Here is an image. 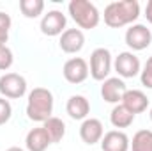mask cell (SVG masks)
I'll list each match as a JSON object with an SVG mask.
<instances>
[{
	"label": "cell",
	"mask_w": 152,
	"mask_h": 151,
	"mask_svg": "<svg viewBox=\"0 0 152 151\" xmlns=\"http://www.w3.org/2000/svg\"><path fill=\"white\" fill-rule=\"evenodd\" d=\"M140 16V4L136 0H120L112 2L104 9V23L112 29L126 27L136 21Z\"/></svg>",
	"instance_id": "1"
},
{
	"label": "cell",
	"mask_w": 152,
	"mask_h": 151,
	"mask_svg": "<svg viewBox=\"0 0 152 151\" xmlns=\"http://www.w3.org/2000/svg\"><path fill=\"white\" fill-rule=\"evenodd\" d=\"M51 112H53V94L44 87L32 89L27 101L28 119L36 123H44L46 119L51 117Z\"/></svg>",
	"instance_id": "2"
},
{
	"label": "cell",
	"mask_w": 152,
	"mask_h": 151,
	"mask_svg": "<svg viewBox=\"0 0 152 151\" xmlns=\"http://www.w3.org/2000/svg\"><path fill=\"white\" fill-rule=\"evenodd\" d=\"M69 14L80 29H87V30L96 29L99 25V20H101L97 7L88 0H71L69 2Z\"/></svg>",
	"instance_id": "3"
},
{
	"label": "cell",
	"mask_w": 152,
	"mask_h": 151,
	"mask_svg": "<svg viewBox=\"0 0 152 151\" xmlns=\"http://www.w3.org/2000/svg\"><path fill=\"white\" fill-rule=\"evenodd\" d=\"M90 75L94 80H106L112 71V53L106 48H96L90 55Z\"/></svg>",
	"instance_id": "4"
},
{
	"label": "cell",
	"mask_w": 152,
	"mask_h": 151,
	"mask_svg": "<svg viewBox=\"0 0 152 151\" xmlns=\"http://www.w3.org/2000/svg\"><path fill=\"white\" fill-rule=\"evenodd\" d=\"M27 93V80L18 73H5L0 76V94L2 98L18 100Z\"/></svg>",
	"instance_id": "5"
},
{
	"label": "cell",
	"mask_w": 152,
	"mask_h": 151,
	"mask_svg": "<svg viewBox=\"0 0 152 151\" xmlns=\"http://www.w3.org/2000/svg\"><path fill=\"white\" fill-rule=\"evenodd\" d=\"M66 23H67V18L62 11H57V9L48 11L41 20V32L50 38L62 36L66 30Z\"/></svg>",
	"instance_id": "6"
},
{
	"label": "cell",
	"mask_w": 152,
	"mask_h": 151,
	"mask_svg": "<svg viewBox=\"0 0 152 151\" xmlns=\"http://www.w3.org/2000/svg\"><path fill=\"white\" fill-rule=\"evenodd\" d=\"M152 43V32L145 25H131L126 32V44L131 50L142 52L145 48H149Z\"/></svg>",
	"instance_id": "7"
},
{
	"label": "cell",
	"mask_w": 152,
	"mask_h": 151,
	"mask_svg": "<svg viewBox=\"0 0 152 151\" xmlns=\"http://www.w3.org/2000/svg\"><path fill=\"white\" fill-rule=\"evenodd\" d=\"M115 71L120 78H134L140 73V59L133 52H122L115 59Z\"/></svg>",
	"instance_id": "8"
},
{
	"label": "cell",
	"mask_w": 152,
	"mask_h": 151,
	"mask_svg": "<svg viewBox=\"0 0 152 151\" xmlns=\"http://www.w3.org/2000/svg\"><path fill=\"white\" fill-rule=\"evenodd\" d=\"M62 73H64V78H66L69 84H81V82L87 80V76H88L90 71H88V64H87L85 59H81V57H73V59H69V61L64 64Z\"/></svg>",
	"instance_id": "9"
},
{
	"label": "cell",
	"mask_w": 152,
	"mask_h": 151,
	"mask_svg": "<svg viewBox=\"0 0 152 151\" xmlns=\"http://www.w3.org/2000/svg\"><path fill=\"white\" fill-rule=\"evenodd\" d=\"M103 135H104V126L96 117H87L80 126V137L88 146H94V144L101 142Z\"/></svg>",
	"instance_id": "10"
},
{
	"label": "cell",
	"mask_w": 152,
	"mask_h": 151,
	"mask_svg": "<svg viewBox=\"0 0 152 151\" xmlns=\"http://www.w3.org/2000/svg\"><path fill=\"white\" fill-rule=\"evenodd\" d=\"M126 91H127V87H126L124 80L118 78V76L106 78L103 82V85H101V96H103V100L108 101V103H115V105L118 101H122V96H124Z\"/></svg>",
	"instance_id": "11"
},
{
	"label": "cell",
	"mask_w": 152,
	"mask_h": 151,
	"mask_svg": "<svg viewBox=\"0 0 152 151\" xmlns=\"http://www.w3.org/2000/svg\"><path fill=\"white\" fill-rule=\"evenodd\" d=\"M122 105H124L129 112H133L136 115V114H142V112L147 110V107H149V98H147L145 93H142V91H138V89H127V91L124 93V96H122Z\"/></svg>",
	"instance_id": "12"
},
{
	"label": "cell",
	"mask_w": 152,
	"mask_h": 151,
	"mask_svg": "<svg viewBox=\"0 0 152 151\" xmlns=\"http://www.w3.org/2000/svg\"><path fill=\"white\" fill-rule=\"evenodd\" d=\"M129 137L120 132V130H112L103 135L101 139V150L103 151H129Z\"/></svg>",
	"instance_id": "13"
},
{
	"label": "cell",
	"mask_w": 152,
	"mask_h": 151,
	"mask_svg": "<svg viewBox=\"0 0 152 151\" xmlns=\"http://www.w3.org/2000/svg\"><path fill=\"white\" fill-rule=\"evenodd\" d=\"M58 44H60L62 52H66V53H78L85 44V36L80 29H67L60 36Z\"/></svg>",
	"instance_id": "14"
},
{
	"label": "cell",
	"mask_w": 152,
	"mask_h": 151,
	"mask_svg": "<svg viewBox=\"0 0 152 151\" xmlns=\"http://www.w3.org/2000/svg\"><path fill=\"white\" fill-rule=\"evenodd\" d=\"M66 110H67L71 119H75V121H85L88 112H90V103H88V100L85 96L75 94V96H71L67 100Z\"/></svg>",
	"instance_id": "15"
},
{
	"label": "cell",
	"mask_w": 152,
	"mask_h": 151,
	"mask_svg": "<svg viewBox=\"0 0 152 151\" xmlns=\"http://www.w3.org/2000/svg\"><path fill=\"white\" fill-rule=\"evenodd\" d=\"M51 144L46 130L42 126L39 128H32L28 133H27V139H25V146L28 151H46L48 146Z\"/></svg>",
	"instance_id": "16"
},
{
	"label": "cell",
	"mask_w": 152,
	"mask_h": 151,
	"mask_svg": "<svg viewBox=\"0 0 152 151\" xmlns=\"http://www.w3.org/2000/svg\"><path fill=\"white\" fill-rule=\"evenodd\" d=\"M42 128L46 130V133H48L51 144L60 142V141L64 139V135H66V124H64V121H62L60 117H53V115H51L50 119H46V121L42 123Z\"/></svg>",
	"instance_id": "17"
},
{
	"label": "cell",
	"mask_w": 152,
	"mask_h": 151,
	"mask_svg": "<svg viewBox=\"0 0 152 151\" xmlns=\"http://www.w3.org/2000/svg\"><path fill=\"white\" fill-rule=\"evenodd\" d=\"M110 121H112V124H113L115 128H127V126L133 124L134 114L129 112V110L120 103V105H115L113 107V110L110 114Z\"/></svg>",
	"instance_id": "18"
},
{
	"label": "cell",
	"mask_w": 152,
	"mask_h": 151,
	"mask_svg": "<svg viewBox=\"0 0 152 151\" xmlns=\"http://www.w3.org/2000/svg\"><path fill=\"white\" fill-rule=\"evenodd\" d=\"M129 148H131V151H152V132L151 130L136 132Z\"/></svg>",
	"instance_id": "19"
},
{
	"label": "cell",
	"mask_w": 152,
	"mask_h": 151,
	"mask_svg": "<svg viewBox=\"0 0 152 151\" xmlns=\"http://www.w3.org/2000/svg\"><path fill=\"white\" fill-rule=\"evenodd\" d=\"M20 9L25 18H37L44 11L42 0H20Z\"/></svg>",
	"instance_id": "20"
},
{
	"label": "cell",
	"mask_w": 152,
	"mask_h": 151,
	"mask_svg": "<svg viewBox=\"0 0 152 151\" xmlns=\"http://www.w3.org/2000/svg\"><path fill=\"white\" fill-rule=\"evenodd\" d=\"M12 62H14V55H12L11 48H9L7 44L0 46V71L9 70V68L12 66Z\"/></svg>",
	"instance_id": "21"
},
{
	"label": "cell",
	"mask_w": 152,
	"mask_h": 151,
	"mask_svg": "<svg viewBox=\"0 0 152 151\" xmlns=\"http://www.w3.org/2000/svg\"><path fill=\"white\" fill-rule=\"evenodd\" d=\"M11 115H12V107H11L9 100L0 98V126L5 124V123L11 119Z\"/></svg>",
	"instance_id": "22"
},
{
	"label": "cell",
	"mask_w": 152,
	"mask_h": 151,
	"mask_svg": "<svg viewBox=\"0 0 152 151\" xmlns=\"http://www.w3.org/2000/svg\"><path fill=\"white\" fill-rule=\"evenodd\" d=\"M142 84L145 87L152 89V57L147 59L145 66H143V71H142Z\"/></svg>",
	"instance_id": "23"
},
{
	"label": "cell",
	"mask_w": 152,
	"mask_h": 151,
	"mask_svg": "<svg viewBox=\"0 0 152 151\" xmlns=\"http://www.w3.org/2000/svg\"><path fill=\"white\" fill-rule=\"evenodd\" d=\"M9 29H11V16L0 11V32L9 34Z\"/></svg>",
	"instance_id": "24"
},
{
	"label": "cell",
	"mask_w": 152,
	"mask_h": 151,
	"mask_svg": "<svg viewBox=\"0 0 152 151\" xmlns=\"http://www.w3.org/2000/svg\"><path fill=\"white\" fill-rule=\"evenodd\" d=\"M145 18H147L149 23H152V0L147 2V7H145Z\"/></svg>",
	"instance_id": "25"
},
{
	"label": "cell",
	"mask_w": 152,
	"mask_h": 151,
	"mask_svg": "<svg viewBox=\"0 0 152 151\" xmlns=\"http://www.w3.org/2000/svg\"><path fill=\"white\" fill-rule=\"evenodd\" d=\"M7 39H9V34H5V32H0V46H4V44L7 43Z\"/></svg>",
	"instance_id": "26"
},
{
	"label": "cell",
	"mask_w": 152,
	"mask_h": 151,
	"mask_svg": "<svg viewBox=\"0 0 152 151\" xmlns=\"http://www.w3.org/2000/svg\"><path fill=\"white\" fill-rule=\"evenodd\" d=\"M5 151H25V150H21V148H18V146H12V148H9V150H5Z\"/></svg>",
	"instance_id": "27"
},
{
	"label": "cell",
	"mask_w": 152,
	"mask_h": 151,
	"mask_svg": "<svg viewBox=\"0 0 152 151\" xmlns=\"http://www.w3.org/2000/svg\"><path fill=\"white\" fill-rule=\"evenodd\" d=\"M151 119H152V109H151Z\"/></svg>",
	"instance_id": "28"
}]
</instances>
